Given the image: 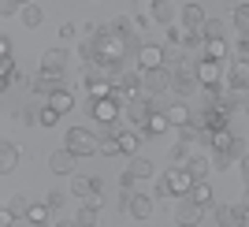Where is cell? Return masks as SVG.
<instances>
[{
  "label": "cell",
  "instance_id": "cell-21",
  "mask_svg": "<svg viewBox=\"0 0 249 227\" xmlns=\"http://www.w3.org/2000/svg\"><path fill=\"white\" fill-rule=\"evenodd\" d=\"M22 160V149L15 142H4L0 145V171H4V175H8V171H15V164H19Z\"/></svg>",
  "mask_w": 249,
  "mask_h": 227
},
{
  "label": "cell",
  "instance_id": "cell-7",
  "mask_svg": "<svg viewBox=\"0 0 249 227\" xmlns=\"http://www.w3.org/2000/svg\"><path fill=\"white\" fill-rule=\"evenodd\" d=\"M115 86H119L126 97H142V93H145V71H130V67L123 63V71H119Z\"/></svg>",
  "mask_w": 249,
  "mask_h": 227
},
{
  "label": "cell",
  "instance_id": "cell-4",
  "mask_svg": "<svg viewBox=\"0 0 249 227\" xmlns=\"http://www.w3.org/2000/svg\"><path fill=\"white\" fill-rule=\"evenodd\" d=\"M223 63H231V60H208V56H201V60H197L201 86H223V82H227V67H223Z\"/></svg>",
  "mask_w": 249,
  "mask_h": 227
},
{
  "label": "cell",
  "instance_id": "cell-35",
  "mask_svg": "<svg viewBox=\"0 0 249 227\" xmlns=\"http://www.w3.org/2000/svg\"><path fill=\"white\" fill-rule=\"evenodd\" d=\"M201 34H205V38H227V26H223V19H205Z\"/></svg>",
  "mask_w": 249,
  "mask_h": 227
},
{
  "label": "cell",
  "instance_id": "cell-8",
  "mask_svg": "<svg viewBox=\"0 0 249 227\" xmlns=\"http://www.w3.org/2000/svg\"><path fill=\"white\" fill-rule=\"evenodd\" d=\"M119 115H123V101H119L115 93H112V97L93 101V119H97V123H115Z\"/></svg>",
  "mask_w": 249,
  "mask_h": 227
},
{
  "label": "cell",
  "instance_id": "cell-2",
  "mask_svg": "<svg viewBox=\"0 0 249 227\" xmlns=\"http://www.w3.org/2000/svg\"><path fill=\"white\" fill-rule=\"evenodd\" d=\"M67 149H74L78 156H101V145H104V138H97L93 131H86V127H71L67 131Z\"/></svg>",
  "mask_w": 249,
  "mask_h": 227
},
{
  "label": "cell",
  "instance_id": "cell-22",
  "mask_svg": "<svg viewBox=\"0 0 249 227\" xmlns=\"http://www.w3.org/2000/svg\"><path fill=\"white\" fill-rule=\"evenodd\" d=\"M182 168H186L190 175H194V183H197V179H208V171H212V160H208V156H201V153H194Z\"/></svg>",
  "mask_w": 249,
  "mask_h": 227
},
{
  "label": "cell",
  "instance_id": "cell-9",
  "mask_svg": "<svg viewBox=\"0 0 249 227\" xmlns=\"http://www.w3.org/2000/svg\"><path fill=\"white\" fill-rule=\"evenodd\" d=\"M201 220H205V205H197L190 194H182L175 208V224H201Z\"/></svg>",
  "mask_w": 249,
  "mask_h": 227
},
{
  "label": "cell",
  "instance_id": "cell-19",
  "mask_svg": "<svg viewBox=\"0 0 249 227\" xmlns=\"http://www.w3.org/2000/svg\"><path fill=\"white\" fill-rule=\"evenodd\" d=\"M201 56H208V60H231V41H227V38H205ZM201 56H197V60H201Z\"/></svg>",
  "mask_w": 249,
  "mask_h": 227
},
{
  "label": "cell",
  "instance_id": "cell-17",
  "mask_svg": "<svg viewBox=\"0 0 249 227\" xmlns=\"http://www.w3.org/2000/svg\"><path fill=\"white\" fill-rule=\"evenodd\" d=\"M227 86L231 90H249V63H242V60L227 63Z\"/></svg>",
  "mask_w": 249,
  "mask_h": 227
},
{
  "label": "cell",
  "instance_id": "cell-25",
  "mask_svg": "<svg viewBox=\"0 0 249 227\" xmlns=\"http://www.w3.org/2000/svg\"><path fill=\"white\" fill-rule=\"evenodd\" d=\"M231 22H234L238 38H249V4H234V11H231Z\"/></svg>",
  "mask_w": 249,
  "mask_h": 227
},
{
  "label": "cell",
  "instance_id": "cell-24",
  "mask_svg": "<svg viewBox=\"0 0 249 227\" xmlns=\"http://www.w3.org/2000/svg\"><path fill=\"white\" fill-rule=\"evenodd\" d=\"M74 224H82V227H93L101 224V208H97V201H86L78 212H74Z\"/></svg>",
  "mask_w": 249,
  "mask_h": 227
},
{
  "label": "cell",
  "instance_id": "cell-14",
  "mask_svg": "<svg viewBox=\"0 0 249 227\" xmlns=\"http://www.w3.org/2000/svg\"><path fill=\"white\" fill-rule=\"evenodd\" d=\"M71 190H74V197H86V201H97L104 186H101V179H97V175H74Z\"/></svg>",
  "mask_w": 249,
  "mask_h": 227
},
{
  "label": "cell",
  "instance_id": "cell-33",
  "mask_svg": "<svg viewBox=\"0 0 249 227\" xmlns=\"http://www.w3.org/2000/svg\"><path fill=\"white\" fill-rule=\"evenodd\" d=\"M171 156H175L178 164H186L190 156H194V142H186V138H178V142L171 145Z\"/></svg>",
  "mask_w": 249,
  "mask_h": 227
},
{
  "label": "cell",
  "instance_id": "cell-46",
  "mask_svg": "<svg viewBox=\"0 0 249 227\" xmlns=\"http://www.w3.org/2000/svg\"><path fill=\"white\" fill-rule=\"evenodd\" d=\"M242 112L249 115V90H242Z\"/></svg>",
  "mask_w": 249,
  "mask_h": 227
},
{
  "label": "cell",
  "instance_id": "cell-43",
  "mask_svg": "<svg viewBox=\"0 0 249 227\" xmlns=\"http://www.w3.org/2000/svg\"><path fill=\"white\" fill-rule=\"evenodd\" d=\"M156 197H171V186H167V179L160 175V183H156V190H153Z\"/></svg>",
  "mask_w": 249,
  "mask_h": 227
},
{
  "label": "cell",
  "instance_id": "cell-31",
  "mask_svg": "<svg viewBox=\"0 0 249 227\" xmlns=\"http://www.w3.org/2000/svg\"><path fill=\"white\" fill-rule=\"evenodd\" d=\"M190 197H194V201H197V205H212V186H208L205 183V179H197V183H194V186H190Z\"/></svg>",
  "mask_w": 249,
  "mask_h": 227
},
{
  "label": "cell",
  "instance_id": "cell-10",
  "mask_svg": "<svg viewBox=\"0 0 249 227\" xmlns=\"http://www.w3.org/2000/svg\"><path fill=\"white\" fill-rule=\"evenodd\" d=\"M145 93L156 97V93H171V71L167 67H149L145 71Z\"/></svg>",
  "mask_w": 249,
  "mask_h": 227
},
{
  "label": "cell",
  "instance_id": "cell-40",
  "mask_svg": "<svg viewBox=\"0 0 249 227\" xmlns=\"http://www.w3.org/2000/svg\"><path fill=\"white\" fill-rule=\"evenodd\" d=\"M182 38H186V30L171 22V26H167V41H171V45H182Z\"/></svg>",
  "mask_w": 249,
  "mask_h": 227
},
{
  "label": "cell",
  "instance_id": "cell-11",
  "mask_svg": "<svg viewBox=\"0 0 249 227\" xmlns=\"http://www.w3.org/2000/svg\"><path fill=\"white\" fill-rule=\"evenodd\" d=\"M74 160H78V153L63 145V149H56V153L49 156V171H52V175H71V171H74Z\"/></svg>",
  "mask_w": 249,
  "mask_h": 227
},
{
  "label": "cell",
  "instance_id": "cell-39",
  "mask_svg": "<svg viewBox=\"0 0 249 227\" xmlns=\"http://www.w3.org/2000/svg\"><path fill=\"white\" fill-rule=\"evenodd\" d=\"M231 153H234V160H242V156L249 153V142L246 138H234V142H231Z\"/></svg>",
  "mask_w": 249,
  "mask_h": 227
},
{
  "label": "cell",
  "instance_id": "cell-44",
  "mask_svg": "<svg viewBox=\"0 0 249 227\" xmlns=\"http://www.w3.org/2000/svg\"><path fill=\"white\" fill-rule=\"evenodd\" d=\"M238 164H242V179H246V186H249V153H246V156H242Z\"/></svg>",
  "mask_w": 249,
  "mask_h": 227
},
{
  "label": "cell",
  "instance_id": "cell-30",
  "mask_svg": "<svg viewBox=\"0 0 249 227\" xmlns=\"http://www.w3.org/2000/svg\"><path fill=\"white\" fill-rule=\"evenodd\" d=\"M45 101H49V104H52V108H56L60 115H63V112H71V108H74V97H71L67 90H60V93H49Z\"/></svg>",
  "mask_w": 249,
  "mask_h": 227
},
{
  "label": "cell",
  "instance_id": "cell-32",
  "mask_svg": "<svg viewBox=\"0 0 249 227\" xmlns=\"http://www.w3.org/2000/svg\"><path fill=\"white\" fill-rule=\"evenodd\" d=\"M167 127H171V119H167V112H153V115H149V123H145V131H149V134H164V131H167Z\"/></svg>",
  "mask_w": 249,
  "mask_h": 227
},
{
  "label": "cell",
  "instance_id": "cell-13",
  "mask_svg": "<svg viewBox=\"0 0 249 227\" xmlns=\"http://www.w3.org/2000/svg\"><path fill=\"white\" fill-rule=\"evenodd\" d=\"M164 179H167V186H171V197L190 194V186H194V175H190V171H186L182 164H178V168H171V171H164Z\"/></svg>",
  "mask_w": 249,
  "mask_h": 227
},
{
  "label": "cell",
  "instance_id": "cell-42",
  "mask_svg": "<svg viewBox=\"0 0 249 227\" xmlns=\"http://www.w3.org/2000/svg\"><path fill=\"white\" fill-rule=\"evenodd\" d=\"M134 183H138V175L130 171V168H126L123 175H119V186H123V190H134Z\"/></svg>",
  "mask_w": 249,
  "mask_h": 227
},
{
  "label": "cell",
  "instance_id": "cell-26",
  "mask_svg": "<svg viewBox=\"0 0 249 227\" xmlns=\"http://www.w3.org/2000/svg\"><path fill=\"white\" fill-rule=\"evenodd\" d=\"M52 212H56V208H52L49 201H37V205H30V212H26V224H49Z\"/></svg>",
  "mask_w": 249,
  "mask_h": 227
},
{
  "label": "cell",
  "instance_id": "cell-5",
  "mask_svg": "<svg viewBox=\"0 0 249 227\" xmlns=\"http://www.w3.org/2000/svg\"><path fill=\"white\" fill-rule=\"evenodd\" d=\"M134 63L142 67V71H149V67H164V63H167V49H164V45H153V41H142Z\"/></svg>",
  "mask_w": 249,
  "mask_h": 227
},
{
  "label": "cell",
  "instance_id": "cell-18",
  "mask_svg": "<svg viewBox=\"0 0 249 227\" xmlns=\"http://www.w3.org/2000/svg\"><path fill=\"white\" fill-rule=\"evenodd\" d=\"M178 19H182V22H178L182 30L197 34L201 26H205V19H208V15H205V11H201V4H186V8H182V15H178Z\"/></svg>",
  "mask_w": 249,
  "mask_h": 227
},
{
  "label": "cell",
  "instance_id": "cell-47",
  "mask_svg": "<svg viewBox=\"0 0 249 227\" xmlns=\"http://www.w3.org/2000/svg\"><path fill=\"white\" fill-rule=\"evenodd\" d=\"M22 4H30V0H22Z\"/></svg>",
  "mask_w": 249,
  "mask_h": 227
},
{
  "label": "cell",
  "instance_id": "cell-29",
  "mask_svg": "<svg viewBox=\"0 0 249 227\" xmlns=\"http://www.w3.org/2000/svg\"><path fill=\"white\" fill-rule=\"evenodd\" d=\"M134 26H138V19H130V15H119V19L112 22V30L119 34V38H126V41H134V38H138Z\"/></svg>",
  "mask_w": 249,
  "mask_h": 227
},
{
  "label": "cell",
  "instance_id": "cell-23",
  "mask_svg": "<svg viewBox=\"0 0 249 227\" xmlns=\"http://www.w3.org/2000/svg\"><path fill=\"white\" fill-rule=\"evenodd\" d=\"M149 19H153V22H164V26H171V19H175V8H171V0H153V8H149Z\"/></svg>",
  "mask_w": 249,
  "mask_h": 227
},
{
  "label": "cell",
  "instance_id": "cell-36",
  "mask_svg": "<svg viewBox=\"0 0 249 227\" xmlns=\"http://www.w3.org/2000/svg\"><path fill=\"white\" fill-rule=\"evenodd\" d=\"M231 60L249 63V38H238V45H231Z\"/></svg>",
  "mask_w": 249,
  "mask_h": 227
},
{
  "label": "cell",
  "instance_id": "cell-15",
  "mask_svg": "<svg viewBox=\"0 0 249 227\" xmlns=\"http://www.w3.org/2000/svg\"><path fill=\"white\" fill-rule=\"evenodd\" d=\"M67 90V82H63V75H52V71H37V78H34V93H60Z\"/></svg>",
  "mask_w": 249,
  "mask_h": 227
},
{
  "label": "cell",
  "instance_id": "cell-20",
  "mask_svg": "<svg viewBox=\"0 0 249 227\" xmlns=\"http://www.w3.org/2000/svg\"><path fill=\"white\" fill-rule=\"evenodd\" d=\"M26 212H30V201L15 194L8 205H4V224H19V220H26Z\"/></svg>",
  "mask_w": 249,
  "mask_h": 227
},
{
  "label": "cell",
  "instance_id": "cell-41",
  "mask_svg": "<svg viewBox=\"0 0 249 227\" xmlns=\"http://www.w3.org/2000/svg\"><path fill=\"white\" fill-rule=\"evenodd\" d=\"M19 4H22V0H0V15H4V19H11Z\"/></svg>",
  "mask_w": 249,
  "mask_h": 227
},
{
  "label": "cell",
  "instance_id": "cell-27",
  "mask_svg": "<svg viewBox=\"0 0 249 227\" xmlns=\"http://www.w3.org/2000/svg\"><path fill=\"white\" fill-rule=\"evenodd\" d=\"M130 171H134L138 179H153L156 175V168H153V160H149V156H130Z\"/></svg>",
  "mask_w": 249,
  "mask_h": 227
},
{
  "label": "cell",
  "instance_id": "cell-28",
  "mask_svg": "<svg viewBox=\"0 0 249 227\" xmlns=\"http://www.w3.org/2000/svg\"><path fill=\"white\" fill-rule=\"evenodd\" d=\"M45 22V11L37 8V4H22V26H30V30H37Z\"/></svg>",
  "mask_w": 249,
  "mask_h": 227
},
{
  "label": "cell",
  "instance_id": "cell-34",
  "mask_svg": "<svg viewBox=\"0 0 249 227\" xmlns=\"http://www.w3.org/2000/svg\"><path fill=\"white\" fill-rule=\"evenodd\" d=\"M231 164H234V153H231V149H212V168H216V171H227Z\"/></svg>",
  "mask_w": 249,
  "mask_h": 227
},
{
  "label": "cell",
  "instance_id": "cell-1",
  "mask_svg": "<svg viewBox=\"0 0 249 227\" xmlns=\"http://www.w3.org/2000/svg\"><path fill=\"white\" fill-rule=\"evenodd\" d=\"M205 90L197 78V56H182V60L171 67V93L175 97H190V93Z\"/></svg>",
  "mask_w": 249,
  "mask_h": 227
},
{
  "label": "cell",
  "instance_id": "cell-16",
  "mask_svg": "<svg viewBox=\"0 0 249 227\" xmlns=\"http://www.w3.org/2000/svg\"><path fill=\"white\" fill-rule=\"evenodd\" d=\"M167 119H171V127H186V123H194L197 115L190 112L186 97H178V101H171V104H167Z\"/></svg>",
  "mask_w": 249,
  "mask_h": 227
},
{
  "label": "cell",
  "instance_id": "cell-12",
  "mask_svg": "<svg viewBox=\"0 0 249 227\" xmlns=\"http://www.w3.org/2000/svg\"><path fill=\"white\" fill-rule=\"evenodd\" d=\"M71 63V52L67 49H45L41 52V71H52V75H63Z\"/></svg>",
  "mask_w": 249,
  "mask_h": 227
},
{
  "label": "cell",
  "instance_id": "cell-37",
  "mask_svg": "<svg viewBox=\"0 0 249 227\" xmlns=\"http://www.w3.org/2000/svg\"><path fill=\"white\" fill-rule=\"evenodd\" d=\"M231 142H234V134H231L227 127H223V131H216V134H212V149H231Z\"/></svg>",
  "mask_w": 249,
  "mask_h": 227
},
{
  "label": "cell",
  "instance_id": "cell-3",
  "mask_svg": "<svg viewBox=\"0 0 249 227\" xmlns=\"http://www.w3.org/2000/svg\"><path fill=\"white\" fill-rule=\"evenodd\" d=\"M149 115H153V101H149V93H142V97H130V101L123 104V119L126 127H145Z\"/></svg>",
  "mask_w": 249,
  "mask_h": 227
},
{
  "label": "cell",
  "instance_id": "cell-45",
  "mask_svg": "<svg viewBox=\"0 0 249 227\" xmlns=\"http://www.w3.org/2000/svg\"><path fill=\"white\" fill-rule=\"evenodd\" d=\"M4 56H11V41L8 38H0V60H4Z\"/></svg>",
  "mask_w": 249,
  "mask_h": 227
},
{
  "label": "cell",
  "instance_id": "cell-6",
  "mask_svg": "<svg viewBox=\"0 0 249 227\" xmlns=\"http://www.w3.org/2000/svg\"><path fill=\"white\" fill-rule=\"evenodd\" d=\"M123 212H126L130 220H149V212H153V197L123 190Z\"/></svg>",
  "mask_w": 249,
  "mask_h": 227
},
{
  "label": "cell",
  "instance_id": "cell-38",
  "mask_svg": "<svg viewBox=\"0 0 249 227\" xmlns=\"http://www.w3.org/2000/svg\"><path fill=\"white\" fill-rule=\"evenodd\" d=\"M45 201H49V205H52V208H56V212H60V208H63V205H67V194H63V190H52V194H49V197H45Z\"/></svg>",
  "mask_w": 249,
  "mask_h": 227
}]
</instances>
